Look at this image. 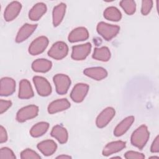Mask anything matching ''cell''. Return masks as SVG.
<instances>
[{
	"mask_svg": "<svg viewBox=\"0 0 159 159\" xmlns=\"http://www.w3.org/2000/svg\"><path fill=\"white\" fill-rule=\"evenodd\" d=\"M149 136L150 134L147 127L142 125L138 127L132 134L131 143L134 146L142 150L148 142Z\"/></svg>",
	"mask_w": 159,
	"mask_h": 159,
	"instance_id": "obj_1",
	"label": "cell"
},
{
	"mask_svg": "<svg viewBox=\"0 0 159 159\" xmlns=\"http://www.w3.org/2000/svg\"><path fill=\"white\" fill-rule=\"evenodd\" d=\"M21 8L22 5L18 1H13L9 4L8 6L6 7L4 13V17L5 20L7 22L14 20L19 15Z\"/></svg>",
	"mask_w": 159,
	"mask_h": 159,
	"instance_id": "obj_11",
	"label": "cell"
},
{
	"mask_svg": "<svg viewBox=\"0 0 159 159\" xmlns=\"http://www.w3.org/2000/svg\"><path fill=\"white\" fill-rule=\"evenodd\" d=\"M16 89L15 81L9 77L2 78L1 80L0 94L2 96H7L11 95Z\"/></svg>",
	"mask_w": 159,
	"mask_h": 159,
	"instance_id": "obj_12",
	"label": "cell"
},
{
	"mask_svg": "<svg viewBox=\"0 0 159 159\" xmlns=\"http://www.w3.org/2000/svg\"><path fill=\"white\" fill-rule=\"evenodd\" d=\"M153 6V1L152 0H143L142 2L141 12L143 15H147L151 11Z\"/></svg>",
	"mask_w": 159,
	"mask_h": 159,
	"instance_id": "obj_30",
	"label": "cell"
},
{
	"mask_svg": "<svg viewBox=\"0 0 159 159\" xmlns=\"http://www.w3.org/2000/svg\"><path fill=\"white\" fill-rule=\"evenodd\" d=\"M12 105V102L11 101L0 100V114H2L6 111Z\"/></svg>",
	"mask_w": 159,
	"mask_h": 159,
	"instance_id": "obj_33",
	"label": "cell"
},
{
	"mask_svg": "<svg viewBox=\"0 0 159 159\" xmlns=\"http://www.w3.org/2000/svg\"><path fill=\"white\" fill-rule=\"evenodd\" d=\"M97 32L106 40L109 41L113 39L119 33L120 27L118 25H111L104 22L98 23L97 25Z\"/></svg>",
	"mask_w": 159,
	"mask_h": 159,
	"instance_id": "obj_2",
	"label": "cell"
},
{
	"mask_svg": "<svg viewBox=\"0 0 159 159\" xmlns=\"http://www.w3.org/2000/svg\"><path fill=\"white\" fill-rule=\"evenodd\" d=\"M89 37L88 30L83 27H80L73 29L68 35L69 42L73 43L79 41L86 40Z\"/></svg>",
	"mask_w": 159,
	"mask_h": 159,
	"instance_id": "obj_14",
	"label": "cell"
},
{
	"mask_svg": "<svg viewBox=\"0 0 159 159\" xmlns=\"http://www.w3.org/2000/svg\"><path fill=\"white\" fill-rule=\"evenodd\" d=\"M68 52V47L63 42H57L48 52V55L55 60H61L65 58Z\"/></svg>",
	"mask_w": 159,
	"mask_h": 159,
	"instance_id": "obj_3",
	"label": "cell"
},
{
	"mask_svg": "<svg viewBox=\"0 0 159 159\" xmlns=\"http://www.w3.org/2000/svg\"><path fill=\"white\" fill-rule=\"evenodd\" d=\"M7 140V135L6 130L5 129L2 127H0V142L1 143L6 142Z\"/></svg>",
	"mask_w": 159,
	"mask_h": 159,
	"instance_id": "obj_35",
	"label": "cell"
},
{
	"mask_svg": "<svg viewBox=\"0 0 159 159\" xmlns=\"http://www.w3.org/2000/svg\"><path fill=\"white\" fill-rule=\"evenodd\" d=\"M20 158L22 159H39L41 157L35 151L27 148L21 152Z\"/></svg>",
	"mask_w": 159,
	"mask_h": 159,
	"instance_id": "obj_29",
	"label": "cell"
},
{
	"mask_svg": "<svg viewBox=\"0 0 159 159\" xmlns=\"http://www.w3.org/2000/svg\"><path fill=\"white\" fill-rule=\"evenodd\" d=\"M49 124L45 122H40L34 125L30 130V134L34 137H39L43 135L48 130Z\"/></svg>",
	"mask_w": 159,
	"mask_h": 159,
	"instance_id": "obj_26",
	"label": "cell"
},
{
	"mask_svg": "<svg viewBox=\"0 0 159 159\" xmlns=\"http://www.w3.org/2000/svg\"><path fill=\"white\" fill-rule=\"evenodd\" d=\"M92 57L94 59L97 60L107 61L111 58V52L109 48L106 47L95 48Z\"/></svg>",
	"mask_w": 159,
	"mask_h": 159,
	"instance_id": "obj_25",
	"label": "cell"
},
{
	"mask_svg": "<svg viewBox=\"0 0 159 159\" xmlns=\"http://www.w3.org/2000/svg\"><path fill=\"white\" fill-rule=\"evenodd\" d=\"M34 96V91L30 82L27 80H22L19 83L18 97L20 99H29Z\"/></svg>",
	"mask_w": 159,
	"mask_h": 159,
	"instance_id": "obj_18",
	"label": "cell"
},
{
	"mask_svg": "<svg viewBox=\"0 0 159 159\" xmlns=\"http://www.w3.org/2000/svg\"><path fill=\"white\" fill-rule=\"evenodd\" d=\"M89 89V86L84 83H78L73 88L70 97L75 102H81L86 96Z\"/></svg>",
	"mask_w": 159,
	"mask_h": 159,
	"instance_id": "obj_9",
	"label": "cell"
},
{
	"mask_svg": "<svg viewBox=\"0 0 159 159\" xmlns=\"http://www.w3.org/2000/svg\"><path fill=\"white\" fill-rule=\"evenodd\" d=\"M16 156L14 154L13 152L7 147L2 148L0 150V158L4 159V158H11L14 159L16 158Z\"/></svg>",
	"mask_w": 159,
	"mask_h": 159,
	"instance_id": "obj_31",
	"label": "cell"
},
{
	"mask_svg": "<svg viewBox=\"0 0 159 159\" xmlns=\"http://www.w3.org/2000/svg\"><path fill=\"white\" fill-rule=\"evenodd\" d=\"M70 107V103L66 99H60L52 102L48 106V112L50 114H55L63 111Z\"/></svg>",
	"mask_w": 159,
	"mask_h": 159,
	"instance_id": "obj_15",
	"label": "cell"
},
{
	"mask_svg": "<svg viewBox=\"0 0 159 159\" xmlns=\"http://www.w3.org/2000/svg\"><path fill=\"white\" fill-rule=\"evenodd\" d=\"M115 115V110L114 108L109 107L104 109L98 116L96 124L99 128H103L111 120Z\"/></svg>",
	"mask_w": 159,
	"mask_h": 159,
	"instance_id": "obj_10",
	"label": "cell"
},
{
	"mask_svg": "<svg viewBox=\"0 0 159 159\" xmlns=\"http://www.w3.org/2000/svg\"><path fill=\"white\" fill-rule=\"evenodd\" d=\"M66 4L60 3L53 8V24L55 27L58 26L61 22L65 14Z\"/></svg>",
	"mask_w": 159,
	"mask_h": 159,
	"instance_id": "obj_24",
	"label": "cell"
},
{
	"mask_svg": "<svg viewBox=\"0 0 159 159\" xmlns=\"http://www.w3.org/2000/svg\"><path fill=\"white\" fill-rule=\"evenodd\" d=\"M120 6L128 15L133 14L136 10L135 1L132 0H124L120 2Z\"/></svg>",
	"mask_w": 159,
	"mask_h": 159,
	"instance_id": "obj_28",
	"label": "cell"
},
{
	"mask_svg": "<svg viewBox=\"0 0 159 159\" xmlns=\"http://www.w3.org/2000/svg\"><path fill=\"white\" fill-rule=\"evenodd\" d=\"M47 6L44 3L39 2L33 6L29 13V17L32 20H38L46 12Z\"/></svg>",
	"mask_w": 159,
	"mask_h": 159,
	"instance_id": "obj_21",
	"label": "cell"
},
{
	"mask_svg": "<svg viewBox=\"0 0 159 159\" xmlns=\"http://www.w3.org/2000/svg\"><path fill=\"white\" fill-rule=\"evenodd\" d=\"M33 81L36 90L40 96H47L51 94L52 87L49 82L45 78L36 76L33 78Z\"/></svg>",
	"mask_w": 159,
	"mask_h": 159,
	"instance_id": "obj_6",
	"label": "cell"
},
{
	"mask_svg": "<svg viewBox=\"0 0 159 159\" xmlns=\"http://www.w3.org/2000/svg\"><path fill=\"white\" fill-rule=\"evenodd\" d=\"M39 112V107L35 105H30L21 108L17 113L16 119L19 122H24L36 117Z\"/></svg>",
	"mask_w": 159,
	"mask_h": 159,
	"instance_id": "obj_5",
	"label": "cell"
},
{
	"mask_svg": "<svg viewBox=\"0 0 159 159\" xmlns=\"http://www.w3.org/2000/svg\"><path fill=\"white\" fill-rule=\"evenodd\" d=\"M37 148L45 156H50L53 154L57 148L56 143L52 140H47L38 143Z\"/></svg>",
	"mask_w": 159,
	"mask_h": 159,
	"instance_id": "obj_17",
	"label": "cell"
},
{
	"mask_svg": "<svg viewBox=\"0 0 159 159\" xmlns=\"http://www.w3.org/2000/svg\"><path fill=\"white\" fill-rule=\"evenodd\" d=\"M125 158L130 159V158H137V159H143L145 158V155L143 153L134 152V151H128L125 153L124 155Z\"/></svg>",
	"mask_w": 159,
	"mask_h": 159,
	"instance_id": "obj_32",
	"label": "cell"
},
{
	"mask_svg": "<svg viewBox=\"0 0 159 159\" xmlns=\"http://www.w3.org/2000/svg\"><path fill=\"white\" fill-rule=\"evenodd\" d=\"M104 17L111 21H119L121 19L122 14L119 10L115 7H109L104 12Z\"/></svg>",
	"mask_w": 159,
	"mask_h": 159,
	"instance_id": "obj_27",
	"label": "cell"
},
{
	"mask_svg": "<svg viewBox=\"0 0 159 159\" xmlns=\"http://www.w3.org/2000/svg\"><path fill=\"white\" fill-rule=\"evenodd\" d=\"M91 49L90 43L73 46L72 48L71 58L75 60H84L89 54Z\"/></svg>",
	"mask_w": 159,
	"mask_h": 159,
	"instance_id": "obj_8",
	"label": "cell"
},
{
	"mask_svg": "<svg viewBox=\"0 0 159 159\" xmlns=\"http://www.w3.org/2000/svg\"><path fill=\"white\" fill-rule=\"evenodd\" d=\"M125 147V142L120 140L112 142L107 143L102 150L104 156H109L112 154L121 151Z\"/></svg>",
	"mask_w": 159,
	"mask_h": 159,
	"instance_id": "obj_19",
	"label": "cell"
},
{
	"mask_svg": "<svg viewBox=\"0 0 159 159\" xmlns=\"http://www.w3.org/2000/svg\"><path fill=\"white\" fill-rule=\"evenodd\" d=\"M134 121V116H129L125 118L116 127L114 131V135L116 137H119L124 134L128 130V129L130 127Z\"/></svg>",
	"mask_w": 159,
	"mask_h": 159,
	"instance_id": "obj_20",
	"label": "cell"
},
{
	"mask_svg": "<svg viewBox=\"0 0 159 159\" xmlns=\"http://www.w3.org/2000/svg\"><path fill=\"white\" fill-rule=\"evenodd\" d=\"M52 66L50 61L47 59H37L35 60L32 64V68L34 71L46 73L48 71Z\"/></svg>",
	"mask_w": 159,
	"mask_h": 159,
	"instance_id": "obj_23",
	"label": "cell"
},
{
	"mask_svg": "<svg viewBox=\"0 0 159 159\" xmlns=\"http://www.w3.org/2000/svg\"><path fill=\"white\" fill-rule=\"evenodd\" d=\"M53 80L57 93L59 94H66L70 86V78L64 74H57L53 76Z\"/></svg>",
	"mask_w": 159,
	"mask_h": 159,
	"instance_id": "obj_4",
	"label": "cell"
},
{
	"mask_svg": "<svg viewBox=\"0 0 159 159\" xmlns=\"http://www.w3.org/2000/svg\"><path fill=\"white\" fill-rule=\"evenodd\" d=\"M37 27V24H24L19 29L16 38V42L17 43H20L25 40L32 34V33L36 29Z\"/></svg>",
	"mask_w": 159,
	"mask_h": 159,
	"instance_id": "obj_13",
	"label": "cell"
},
{
	"mask_svg": "<svg viewBox=\"0 0 159 159\" xmlns=\"http://www.w3.org/2000/svg\"><path fill=\"white\" fill-rule=\"evenodd\" d=\"M71 158V157H70V156H68V155H60V156H58V157H57V158Z\"/></svg>",
	"mask_w": 159,
	"mask_h": 159,
	"instance_id": "obj_36",
	"label": "cell"
},
{
	"mask_svg": "<svg viewBox=\"0 0 159 159\" xmlns=\"http://www.w3.org/2000/svg\"><path fill=\"white\" fill-rule=\"evenodd\" d=\"M51 135L55 138L59 143L63 144L65 143L68 140V132L65 128L61 125H57L54 126L51 131Z\"/></svg>",
	"mask_w": 159,
	"mask_h": 159,
	"instance_id": "obj_22",
	"label": "cell"
},
{
	"mask_svg": "<svg viewBox=\"0 0 159 159\" xmlns=\"http://www.w3.org/2000/svg\"><path fill=\"white\" fill-rule=\"evenodd\" d=\"M150 151L152 153H158L159 152V137L158 136H157V137L153 142L151 146Z\"/></svg>",
	"mask_w": 159,
	"mask_h": 159,
	"instance_id": "obj_34",
	"label": "cell"
},
{
	"mask_svg": "<svg viewBox=\"0 0 159 159\" xmlns=\"http://www.w3.org/2000/svg\"><path fill=\"white\" fill-rule=\"evenodd\" d=\"M84 74L95 80H101L107 76V71L102 67L88 68L84 70Z\"/></svg>",
	"mask_w": 159,
	"mask_h": 159,
	"instance_id": "obj_16",
	"label": "cell"
},
{
	"mask_svg": "<svg viewBox=\"0 0 159 159\" xmlns=\"http://www.w3.org/2000/svg\"><path fill=\"white\" fill-rule=\"evenodd\" d=\"M48 44V40L46 37H39L30 43L29 47V52L32 55H37L45 50Z\"/></svg>",
	"mask_w": 159,
	"mask_h": 159,
	"instance_id": "obj_7",
	"label": "cell"
}]
</instances>
